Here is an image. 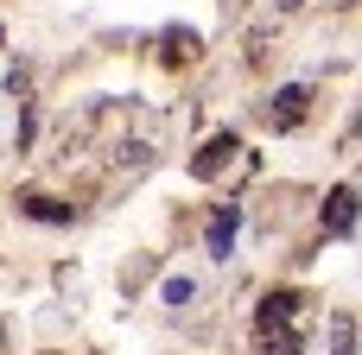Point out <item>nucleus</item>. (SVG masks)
I'll return each mask as SVG.
<instances>
[{
	"label": "nucleus",
	"instance_id": "obj_2",
	"mask_svg": "<svg viewBox=\"0 0 362 355\" xmlns=\"http://www.w3.org/2000/svg\"><path fill=\"white\" fill-rule=\"evenodd\" d=\"M305 108H312V89H305V83H293V89H280V95L267 102V127H274V133H286V127H299V121H305Z\"/></svg>",
	"mask_w": 362,
	"mask_h": 355
},
{
	"label": "nucleus",
	"instance_id": "obj_3",
	"mask_svg": "<svg viewBox=\"0 0 362 355\" xmlns=\"http://www.w3.org/2000/svg\"><path fill=\"white\" fill-rule=\"evenodd\" d=\"M350 229H356V191L337 184V191L325 197V235H350Z\"/></svg>",
	"mask_w": 362,
	"mask_h": 355
},
{
	"label": "nucleus",
	"instance_id": "obj_9",
	"mask_svg": "<svg viewBox=\"0 0 362 355\" xmlns=\"http://www.w3.org/2000/svg\"><path fill=\"white\" fill-rule=\"evenodd\" d=\"M280 6H299V0H280Z\"/></svg>",
	"mask_w": 362,
	"mask_h": 355
},
{
	"label": "nucleus",
	"instance_id": "obj_8",
	"mask_svg": "<svg viewBox=\"0 0 362 355\" xmlns=\"http://www.w3.org/2000/svg\"><path fill=\"white\" fill-rule=\"evenodd\" d=\"M25 216H38V222H70V210L51 203V197H25Z\"/></svg>",
	"mask_w": 362,
	"mask_h": 355
},
{
	"label": "nucleus",
	"instance_id": "obj_6",
	"mask_svg": "<svg viewBox=\"0 0 362 355\" xmlns=\"http://www.w3.org/2000/svg\"><path fill=\"white\" fill-rule=\"evenodd\" d=\"M197 57V38L191 32H165V64H191Z\"/></svg>",
	"mask_w": 362,
	"mask_h": 355
},
{
	"label": "nucleus",
	"instance_id": "obj_7",
	"mask_svg": "<svg viewBox=\"0 0 362 355\" xmlns=\"http://www.w3.org/2000/svg\"><path fill=\"white\" fill-rule=\"evenodd\" d=\"M350 349H356V324L337 311V318H331V355H350Z\"/></svg>",
	"mask_w": 362,
	"mask_h": 355
},
{
	"label": "nucleus",
	"instance_id": "obj_5",
	"mask_svg": "<svg viewBox=\"0 0 362 355\" xmlns=\"http://www.w3.org/2000/svg\"><path fill=\"white\" fill-rule=\"evenodd\" d=\"M235 222H242L235 210H223V216L210 222V254H229V248H235Z\"/></svg>",
	"mask_w": 362,
	"mask_h": 355
},
{
	"label": "nucleus",
	"instance_id": "obj_4",
	"mask_svg": "<svg viewBox=\"0 0 362 355\" xmlns=\"http://www.w3.org/2000/svg\"><path fill=\"white\" fill-rule=\"evenodd\" d=\"M235 152H242V146H235V133H216V140H210V146L191 159V172H197V178H216V172H223Z\"/></svg>",
	"mask_w": 362,
	"mask_h": 355
},
{
	"label": "nucleus",
	"instance_id": "obj_1",
	"mask_svg": "<svg viewBox=\"0 0 362 355\" xmlns=\"http://www.w3.org/2000/svg\"><path fill=\"white\" fill-rule=\"evenodd\" d=\"M299 292H267L261 311H255V343L261 355H299L305 349V330H299Z\"/></svg>",
	"mask_w": 362,
	"mask_h": 355
}]
</instances>
